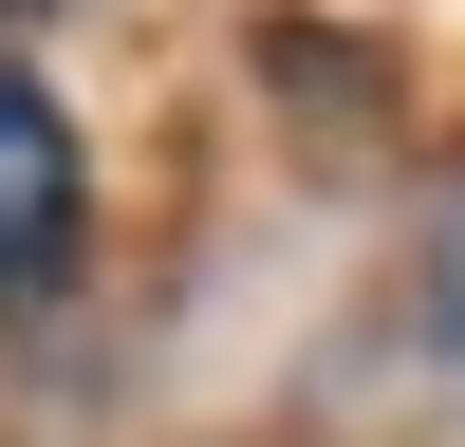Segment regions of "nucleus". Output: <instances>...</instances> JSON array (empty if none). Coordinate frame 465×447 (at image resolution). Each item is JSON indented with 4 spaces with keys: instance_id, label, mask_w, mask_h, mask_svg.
Wrapping results in <instances>:
<instances>
[{
    "instance_id": "nucleus-1",
    "label": "nucleus",
    "mask_w": 465,
    "mask_h": 447,
    "mask_svg": "<svg viewBox=\"0 0 465 447\" xmlns=\"http://www.w3.org/2000/svg\"><path fill=\"white\" fill-rule=\"evenodd\" d=\"M74 261V131L37 74H0V298H37Z\"/></svg>"
}]
</instances>
